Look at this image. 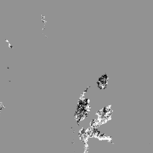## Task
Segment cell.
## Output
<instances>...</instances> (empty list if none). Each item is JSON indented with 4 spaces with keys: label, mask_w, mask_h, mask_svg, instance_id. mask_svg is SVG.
I'll return each instance as SVG.
<instances>
[{
    "label": "cell",
    "mask_w": 153,
    "mask_h": 153,
    "mask_svg": "<svg viewBox=\"0 0 153 153\" xmlns=\"http://www.w3.org/2000/svg\"><path fill=\"white\" fill-rule=\"evenodd\" d=\"M109 76L106 73L102 74L98 79L97 82L98 85H103L106 86L108 82Z\"/></svg>",
    "instance_id": "cell-1"
}]
</instances>
